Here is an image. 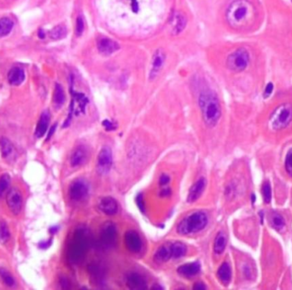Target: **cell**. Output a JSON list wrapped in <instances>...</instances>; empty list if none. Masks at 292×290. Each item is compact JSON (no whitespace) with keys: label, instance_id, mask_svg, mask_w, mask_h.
<instances>
[{"label":"cell","instance_id":"d590c367","mask_svg":"<svg viewBox=\"0 0 292 290\" xmlns=\"http://www.w3.org/2000/svg\"><path fill=\"white\" fill-rule=\"evenodd\" d=\"M285 169L287 174L292 178V148L286 153L285 158Z\"/></svg>","mask_w":292,"mask_h":290},{"label":"cell","instance_id":"f1b7e54d","mask_svg":"<svg viewBox=\"0 0 292 290\" xmlns=\"http://www.w3.org/2000/svg\"><path fill=\"white\" fill-rule=\"evenodd\" d=\"M14 27V22L11 19L3 17L0 19V38L5 37L10 33Z\"/></svg>","mask_w":292,"mask_h":290},{"label":"cell","instance_id":"277c9868","mask_svg":"<svg viewBox=\"0 0 292 290\" xmlns=\"http://www.w3.org/2000/svg\"><path fill=\"white\" fill-rule=\"evenodd\" d=\"M89 244L90 239L86 229L80 228L76 230L68 252V257L70 262L79 264L82 261L86 256Z\"/></svg>","mask_w":292,"mask_h":290},{"label":"cell","instance_id":"d6a6232c","mask_svg":"<svg viewBox=\"0 0 292 290\" xmlns=\"http://www.w3.org/2000/svg\"><path fill=\"white\" fill-rule=\"evenodd\" d=\"M9 238H10V232H9L7 223L3 220H1L0 221V242L5 243L9 241Z\"/></svg>","mask_w":292,"mask_h":290},{"label":"cell","instance_id":"4316f807","mask_svg":"<svg viewBox=\"0 0 292 290\" xmlns=\"http://www.w3.org/2000/svg\"><path fill=\"white\" fill-rule=\"evenodd\" d=\"M269 223L271 224L272 227L278 231H281L286 227V221L283 216L276 212H271L269 217Z\"/></svg>","mask_w":292,"mask_h":290},{"label":"cell","instance_id":"836d02e7","mask_svg":"<svg viewBox=\"0 0 292 290\" xmlns=\"http://www.w3.org/2000/svg\"><path fill=\"white\" fill-rule=\"evenodd\" d=\"M128 2L127 5H129L131 11L133 15H139L140 11H142V5L145 2L144 0H122Z\"/></svg>","mask_w":292,"mask_h":290},{"label":"cell","instance_id":"5bb4252c","mask_svg":"<svg viewBox=\"0 0 292 290\" xmlns=\"http://www.w3.org/2000/svg\"><path fill=\"white\" fill-rule=\"evenodd\" d=\"M98 208L106 215L112 216L117 213L119 205L114 198L111 196H106L100 199L98 202Z\"/></svg>","mask_w":292,"mask_h":290},{"label":"cell","instance_id":"9a60e30c","mask_svg":"<svg viewBox=\"0 0 292 290\" xmlns=\"http://www.w3.org/2000/svg\"><path fill=\"white\" fill-rule=\"evenodd\" d=\"M206 186H207V180H205L204 178L199 179L191 187L189 194L187 195V202L193 203L198 200L199 198L202 196V193L204 192Z\"/></svg>","mask_w":292,"mask_h":290},{"label":"cell","instance_id":"e575fe53","mask_svg":"<svg viewBox=\"0 0 292 290\" xmlns=\"http://www.w3.org/2000/svg\"><path fill=\"white\" fill-rule=\"evenodd\" d=\"M262 197L266 203H270L272 200V189L269 182L264 183L262 188Z\"/></svg>","mask_w":292,"mask_h":290},{"label":"cell","instance_id":"3957f363","mask_svg":"<svg viewBox=\"0 0 292 290\" xmlns=\"http://www.w3.org/2000/svg\"><path fill=\"white\" fill-rule=\"evenodd\" d=\"M208 217L202 211H196L183 218L177 225V232L182 236L197 233L207 227Z\"/></svg>","mask_w":292,"mask_h":290},{"label":"cell","instance_id":"484cf974","mask_svg":"<svg viewBox=\"0 0 292 290\" xmlns=\"http://www.w3.org/2000/svg\"><path fill=\"white\" fill-rule=\"evenodd\" d=\"M175 24H174L172 31H173L174 35H178L180 33H182L187 27V19L184 14L177 13L175 15Z\"/></svg>","mask_w":292,"mask_h":290},{"label":"cell","instance_id":"ee69618b","mask_svg":"<svg viewBox=\"0 0 292 290\" xmlns=\"http://www.w3.org/2000/svg\"><path fill=\"white\" fill-rule=\"evenodd\" d=\"M171 194V190L169 188H166L164 190H163L161 193H160V195L162 196V197H169V195Z\"/></svg>","mask_w":292,"mask_h":290},{"label":"cell","instance_id":"cb8c5ba5","mask_svg":"<svg viewBox=\"0 0 292 290\" xmlns=\"http://www.w3.org/2000/svg\"><path fill=\"white\" fill-rule=\"evenodd\" d=\"M172 259L171 249L170 246H161L157 249L156 254L154 255V260L157 263H165Z\"/></svg>","mask_w":292,"mask_h":290},{"label":"cell","instance_id":"7c38bea8","mask_svg":"<svg viewBox=\"0 0 292 290\" xmlns=\"http://www.w3.org/2000/svg\"><path fill=\"white\" fill-rule=\"evenodd\" d=\"M166 54L163 49H157L151 59V69H150V80H155L159 75L165 63Z\"/></svg>","mask_w":292,"mask_h":290},{"label":"cell","instance_id":"2e32d148","mask_svg":"<svg viewBox=\"0 0 292 290\" xmlns=\"http://www.w3.org/2000/svg\"><path fill=\"white\" fill-rule=\"evenodd\" d=\"M126 284L130 290H147V282L144 277L137 272H131L127 276Z\"/></svg>","mask_w":292,"mask_h":290},{"label":"cell","instance_id":"7402d4cb","mask_svg":"<svg viewBox=\"0 0 292 290\" xmlns=\"http://www.w3.org/2000/svg\"><path fill=\"white\" fill-rule=\"evenodd\" d=\"M217 277L223 284L227 285L232 279V269L228 262H223L217 271Z\"/></svg>","mask_w":292,"mask_h":290},{"label":"cell","instance_id":"8992f818","mask_svg":"<svg viewBox=\"0 0 292 290\" xmlns=\"http://www.w3.org/2000/svg\"><path fill=\"white\" fill-rule=\"evenodd\" d=\"M250 62V55L245 48H238L229 55L226 67L232 72L240 73L247 69Z\"/></svg>","mask_w":292,"mask_h":290},{"label":"cell","instance_id":"ac0fdd59","mask_svg":"<svg viewBox=\"0 0 292 290\" xmlns=\"http://www.w3.org/2000/svg\"><path fill=\"white\" fill-rule=\"evenodd\" d=\"M0 150L3 159L7 161L15 158L16 150L12 143L6 138H2L0 139Z\"/></svg>","mask_w":292,"mask_h":290},{"label":"cell","instance_id":"5b68a950","mask_svg":"<svg viewBox=\"0 0 292 290\" xmlns=\"http://www.w3.org/2000/svg\"><path fill=\"white\" fill-rule=\"evenodd\" d=\"M292 122V105L285 102L274 109L269 118V125L275 131L286 129Z\"/></svg>","mask_w":292,"mask_h":290},{"label":"cell","instance_id":"4fadbf2b","mask_svg":"<svg viewBox=\"0 0 292 290\" xmlns=\"http://www.w3.org/2000/svg\"><path fill=\"white\" fill-rule=\"evenodd\" d=\"M97 50L103 56H110L120 49V45L117 42L107 37L100 38L97 44Z\"/></svg>","mask_w":292,"mask_h":290},{"label":"cell","instance_id":"52a82bcc","mask_svg":"<svg viewBox=\"0 0 292 290\" xmlns=\"http://www.w3.org/2000/svg\"><path fill=\"white\" fill-rule=\"evenodd\" d=\"M99 241L101 246L105 249H111L116 246L117 229L112 222H106L100 230Z\"/></svg>","mask_w":292,"mask_h":290},{"label":"cell","instance_id":"60d3db41","mask_svg":"<svg viewBox=\"0 0 292 290\" xmlns=\"http://www.w3.org/2000/svg\"><path fill=\"white\" fill-rule=\"evenodd\" d=\"M102 126H104V128L107 130V131H113L115 129V126H114L113 122L111 121H109V120H105L102 121Z\"/></svg>","mask_w":292,"mask_h":290},{"label":"cell","instance_id":"74e56055","mask_svg":"<svg viewBox=\"0 0 292 290\" xmlns=\"http://www.w3.org/2000/svg\"><path fill=\"white\" fill-rule=\"evenodd\" d=\"M136 204L138 205L139 209L141 211V212H145V201H144V198H143V194H139L136 197Z\"/></svg>","mask_w":292,"mask_h":290},{"label":"cell","instance_id":"ba28073f","mask_svg":"<svg viewBox=\"0 0 292 290\" xmlns=\"http://www.w3.org/2000/svg\"><path fill=\"white\" fill-rule=\"evenodd\" d=\"M113 164V154L108 146L102 147L100 150L97 160V170L100 174H107L109 173Z\"/></svg>","mask_w":292,"mask_h":290},{"label":"cell","instance_id":"4dcf8cb0","mask_svg":"<svg viewBox=\"0 0 292 290\" xmlns=\"http://www.w3.org/2000/svg\"><path fill=\"white\" fill-rule=\"evenodd\" d=\"M10 185V177L9 174H4L0 176V198L3 197L9 192Z\"/></svg>","mask_w":292,"mask_h":290},{"label":"cell","instance_id":"7bdbcfd3","mask_svg":"<svg viewBox=\"0 0 292 290\" xmlns=\"http://www.w3.org/2000/svg\"><path fill=\"white\" fill-rule=\"evenodd\" d=\"M193 290H206V285L204 284H202L201 282L196 283V284L193 285Z\"/></svg>","mask_w":292,"mask_h":290},{"label":"cell","instance_id":"f6af8a7d","mask_svg":"<svg viewBox=\"0 0 292 290\" xmlns=\"http://www.w3.org/2000/svg\"><path fill=\"white\" fill-rule=\"evenodd\" d=\"M56 127H57V124H55V126L51 127V130H50V132H49L48 138H47V139H50V138H51V136H52V134H53L55 131H56Z\"/></svg>","mask_w":292,"mask_h":290},{"label":"cell","instance_id":"8fae6325","mask_svg":"<svg viewBox=\"0 0 292 290\" xmlns=\"http://www.w3.org/2000/svg\"><path fill=\"white\" fill-rule=\"evenodd\" d=\"M124 242L127 249L133 254H138L143 248V241L135 230H128L124 236Z\"/></svg>","mask_w":292,"mask_h":290},{"label":"cell","instance_id":"9c48e42d","mask_svg":"<svg viewBox=\"0 0 292 290\" xmlns=\"http://www.w3.org/2000/svg\"><path fill=\"white\" fill-rule=\"evenodd\" d=\"M89 188L88 183L82 179L73 181L69 189L70 199L75 201H82L88 197Z\"/></svg>","mask_w":292,"mask_h":290},{"label":"cell","instance_id":"e0dca14e","mask_svg":"<svg viewBox=\"0 0 292 290\" xmlns=\"http://www.w3.org/2000/svg\"><path fill=\"white\" fill-rule=\"evenodd\" d=\"M88 156H89V153L87 147L84 145H80L72 153L71 158H70V164L73 168L81 167L87 162Z\"/></svg>","mask_w":292,"mask_h":290},{"label":"cell","instance_id":"30bf717a","mask_svg":"<svg viewBox=\"0 0 292 290\" xmlns=\"http://www.w3.org/2000/svg\"><path fill=\"white\" fill-rule=\"evenodd\" d=\"M6 202L9 211L12 212L14 215H18L22 209L23 205V198L21 191L17 188L9 190L6 194Z\"/></svg>","mask_w":292,"mask_h":290},{"label":"cell","instance_id":"ab89813d","mask_svg":"<svg viewBox=\"0 0 292 290\" xmlns=\"http://www.w3.org/2000/svg\"><path fill=\"white\" fill-rule=\"evenodd\" d=\"M169 182H170V178L169 175L163 174L162 176L160 177L159 184L161 186H167V185H169Z\"/></svg>","mask_w":292,"mask_h":290},{"label":"cell","instance_id":"1f68e13d","mask_svg":"<svg viewBox=\"0 0 292 290\" xmlns=\"http://www.w3.org/2000/svg\"><path fill=\"white\" fill-rule=\"evenodd\" d=\"M0 278L3 282V284L9 288H13L15 286V278H13L11 274L6 270L0 269Z\"/></svg>","mask_w":292,"mask_h":290},{"label":"cell","instance_id":"f546056e","mask_svg":"<svg viewBox=\"0 0 292 290\" xmlns=\"http://www.w3.org/2000/svg\"><path fill=\"white\" fill-rule=\"evenodd\" d=\"M67 33H68L67 28L64 25H58L50 31L49 35H50L51 39H54V40H59V39L65 38Z\"/></svg>","mask_w":292,"mask_h":290},{"label":"cell","instance_id":"8d00e7d4","mask_svg":"<svg viewBox=\"0 0 292 290\" xmlns=\"http://www.w3.org/2000/svg\"><path fill=\"white\" fill-rule=\"evenodd\" d=\"M85 21L84 19L81 15H79L76 19V36H82V33H84Z\"/></svg>","mask_w":292,"mask_h":290},{"label":"cell","instance_id":"b9f144b4","mask_svg":"<svg viewBox=\"0 0 292 290\" xmlns=\"http://www.w3.org/2000/svg\"><path fill=\"white\" fill-rule=\"evenodd\" d=\"M243 272H244V275L245 276L246 278H251V275H252V273H251V269H250V266H247V265H245V266H244V270H243Z\"/></svg>","mask_w":292,"mask_h":290},{"label":"cell","instance_id":"f35d334b","mask_svg":"<svg viewBox=\"0 0 292 290\" xmlns=\"http://www.w3.org/2000/svg\"><path fill=\"white\" fill-rule=\"evenodd\" d=\"M273 92H274V84L273 83H268L267 87H265V89H264V92H263V97L265 98H268V97L271 96Z\"/></svg>","mask_w":292,"mask_h":290},{"label":"cell","instance_id":"44dd1931","mask_svg":"<svg viewBox=\"0 0 292 290\" xmlns=\"http://www.w3.org/2000/svg\"><path fill=\"white\" fill-rule=\"evenodd\" d=\"M49 123H50V113L48 111L45 110L41 114L39 117V121L37 123L36 130H35L37 138H42L43 136L46 133L48 130Z\"/></svg>","mask_w":292,"mask_h":290},{"label":"cell","instance_id":"83f0119b","mask_svg":"<svg viewBox=\"0 0 292 290\" xmlns=\"http://www.w3.org/2000/svg\"><path fill=\"white\" fill-rule=\"evenodd\" d=\"M65 100H66V97H65L64 88L60 84H56L54 94H53V102L56 108H61L64 104Z\"/></svg>","mask_w":292,"mask_h":290},{"label":"cell","instance_id":"d6986e66","mask_svg":"<svg viewBox=\"0 0 292 290\" xmlns=\"http://www.w3.org/2000/svg\"><path fill=\"white\" fill-rule=\"evenodd\" d=\"M201 270V265L198 262H193V263L185 264L180 266L177 269V272L181 276L186 278H192L197 275Z\"/></svg>","mask_w":292,"mask_h":290},{"label":"cell","instance_id":"6da1fadb","mask_svg":"<svg viewBox=\"0 0 292 290\" xmlns=\"http://www.w3.org/2000/svg\"><path fill=\"white\" fill-rule=\"evenodd\" d=\"M256 15V8L249 0H235L226 9V18L232 28L242 29L253 23Z\"/></svg>","mask_w":292,"mask_h":290},{"label":"cell","instance_id":"603a6c76","mask_svg":"<svg viewBox=\"0 0 292 290\" xmlns=\"http://www.w3.org/2000/svg\"><path fill=\"white\" fill-rule=\"evenodd\" d=\"M227 244V236L224 231H219L215 236L214 242V253L215 254H223Z\"/></svg>","mask_w":292,"mask_h":290},{"label":"cell","instance_id":"d4e9b609","mask_svg":"<svg viewBox=\"0 0 292 290\" xmlns=\"http://www.w3.org/2000/svg\"><path fill=\"white\" fill-rule=\"evenodd\" d=\"M170 249H171L172 259L174 260H178L184 257L187 253V246L183 242H175L172 243Z\"/></svg>","mask_w":292,"mask_h":290},{"label":"cell","instance_id":"ffe728a7","mask_svg":"<svg viewBox=\"0 0 292 290\" xmlns=\"http://www.w3.org/2000/svg\"><path fill=\"white\" fill-rule=\"evenodd\" d=\"M25 78H26V75H25L24 70L19 67L12 68L9 70L7 75V79L9 84L12 86H20L25 81Z\"/></svg>","mask_w":292,"mask_h":290},{"label":"cell","instance_id":"7a4b0ae2","mask_svg":"<svg viewBox=\"0 0 292 290\" xmlns=\"http://www.w3.org/2000/svg\"><path fill=\"white\" fill-rule=\"evenodd\" d=\"M198 103L206 126H216L221 117V107L216 95L211 91H204L199 95Z\"/></svg>","mask_w":292,"mask_h":290}]
</instances>
